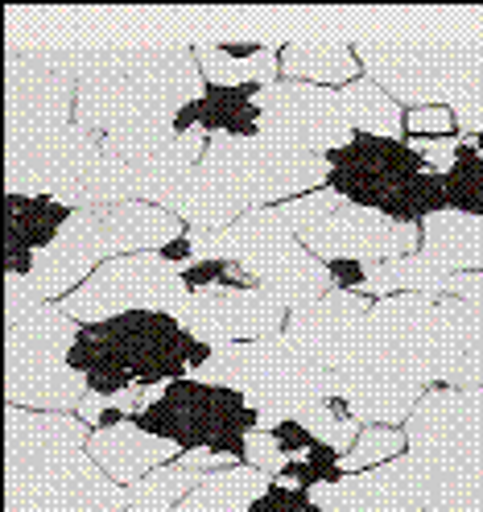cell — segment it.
Returning a JSON list of instances; mask_svg holds the SVG:
<instances>
[{
    "label": "cell",
    "mask_w": 483,
    "mask_h": 512,
    "mask_svg": "<svg viewBox=\"0 0 483 512\" xmlns=\"http://www.w3.org/2000/svg\"><path fill=\"white\" fill-rule=\"evenodd\" d=\"M331 182V162L269 137H211L178 211L190 228H228L256 207L302 199Z\"/></svg>",
    "instance_id": "1"
},
{
    "label": "cell",
    "mask_w": 483,
    "mask_h": 512,
    "mask_svg": "<svg viewBox=\"0 0 483 512\" xmlns=\"http://www.w3.org/2000/svg\"><path fill=\"white\" fill-rule=\"evenodd\" d=\"M67 360L87 376V393L120 397L137 384L182 380L190 372V331L170 310H128L83 327Z\"/></svg>",
    "instance_id": "2"
},
{
    "label": "cell",
    "mask_w": 483,
    "mask_h": 512,
    "mask_svg": "<svg viewBox=\"0 0 483 512\" xmlns=\"http://www.w3.org/2000/svg\"><path fill=\"white\" fill-rule=\"evenodd\" d=\"M178 236H182V219L153 203L75 211L62 236L46 252H38L29 281L38 285L46 302H62L100 265L133 252H161Z\"/></svg>",
    "instance_id": "3"
},
{
    "label": "cell",
    "mask_w": 483,
    "mask_h": 512,
    "mask_svg": "<svg viewBox=\"0 0 483 512\" xmlns=\"http://www.w3.org/2000/svg\"><path fill=\"white\" fill-rule=\"evenodd\" d=\"M331 190L339 199L380 211L397 223H426L446 211V182L401 137L356 133L331 157Z\"/></svg>",
    "instance_id": "4"
},
{
    "label": "cell",
    "mask_w": 483,
    "mask_h": 512,
    "mask_svg": "<svg viewBox=\"0 0 483 512\" xmlns=\"http://www.w3.org/2000/svg\"><path fill=\"white\" fill-rule=\"evenodd\" d=\"M190 376L244 393V401L261 413V430L294 422L306 405L322 401L331 389V368L314 364L285 331L252 343L215 347V356Z\"/></svg>",
    "instance_id": "5"
},
{
    "label": "cell",
    "mask_w": 483,
    "mask_h": 512,
    "mask_svg": "<svg viewBox=\"0 0 483 512\" xmlns=\"http://www.w3.org/2000/svg\"><path fill=\"white\" fill-rule=\"evenodd\" d=\"M137 426L182 446V451H215L232 463H244L248 434L261 426V413L236 389L182 376L161 389V397L141 413Z\"/></svg>",
    "instance_id": "6"
},
{
    "label": "cell",
    "mask_w": 483,
    "mask_h": 512,
    "mask_svg": "<svg viewBox=\"0 0 483 512\" xmlns=\"http://www.w3.org/2000/svg\"><path fill=\"white\" fill-rule=\"evenodd\" d=\"M356 58L372 83L397 104H450L479 75L483 46L463 42H356Z\"/></svg>",
    "instance_id": "7"
},
{
    "label": "cell",
    "mask_w": 483,
    "mask_h": 512,
    "mask_svg": "<svg viewBox=\"0 0 483 512\" xmlns=\"http://www.w3.org/2000/svg\"><path fill=\"white\" fill-rule=\"evenodd\" d=\"M409 459L434 484L483 471V389L434 384L405 422Z\"/></svg>",
    "instance_id": "8"
},
{
    "label": "cell",
    "mask_w": 483,
    "mask_h": 512,
    "mask_svg": "<svg viewBox=\"0 0 483 512\" xmlns=\"http://www.w3.org/2000/svg\"><path fill=\"white\" fill-rule=\"evenodd\" d=\"M133 504L87 451L5 463V512H120Z\"/></svg>",
    "instance_id": "9"
},
{
    "label": "cell",
    "mask_w": 483,
    "mask_h": 512,
    "mask_svg": "<svg viewBox=\"0 0 483 512\" xmlns=\"http://www.w3.org/2000/svg\"><path fill=\"white\" fill-rule=\"evenodd\" d=\"M190 298L182 269H174L161 252H133V256H116V261L95 269L75 294H67L58 306L67 310L75 323H108L116 314L128 310H170Z\"/></svg>",
    "instance_id": "10"
},
{
    "label": "cell",
    "mask_w": 483,
    "mask_h": 512,
    "mask_svg": "<svg viewBox=\"0 0 483 512\" xmlns=\"http://www.w3.org/2000/svg\"><path fill=\"white\" fill-rule=\"evenodd\" d=\"M256 104H261V137L298 153L331 157L356 137L335 87L277 79L273 87H261Z\"/></svg>",
    "instance_id": "11"
},
{
    "label": "cell",
    "mask_w": 483,
    "mask_h": 512,
    "mask_svg": "<svg viewBox=\"0 0 483 512\" xmlns=\"http://www.w3.org/2000/svg\"><path fill=\"white\" fill-rule=\"evenodd\" d=\"M318 261H364V265H384L409 256L422 248V223H397L380 211L339 203L327 219H318L310 232L298 236Z\"/></svg>",
    "instance_id": "12"
},
{
    "label": "cell",
    "mask_w": 483,
    "mask_h": 512,
    "mask_svg": "<svg viewBox=\"0 0 483 512\" xmlns=\"http://www.w3.org/2000/svg\"><path fill=\"white\" fill-rule=\"evenodd\" d=\"M79 87L9 46L5 58V145L42 141L75 124Z\"/></svg>",
    "instance_id": "13"
},
{
    "label": "cell",
    "mask_w": 483,
    "mask_h": 512,
    "mask_svg": "<svg viewBox=\"0 0 483 512\" xmlns=\"http://www.w3.org/2000/svg\"><path fill=\"white\" fill-rule=\"evenodd\" d=\"M178 323L211 347H228L281 335L289 314L261 290H248V285H211V290L190 294L178 306Z\"/></svg>",
    "instance_id": "14"
},
{
    "label": "cell",
    "mask_w": 483,
    "mask_h": 512,
    "mask_svg": "<svg viewBox=\"0 0 483 512\" xmlns=\"http://www.w3.org/2000/svg\"><path fill=\"white\" fill-rule=\"evenodd\" d=\"M95 149H100V141H95V133H87L83 124H71L42 141L5 145V195L67 203V195L75 190V182Z\"/></svg>",
    "instance_id": "15"
},
{
    "label": "cell",
    "mask_w": 483,
    "mask_h": 512,
    "mask_svg": "<svg viewBox=\"0 0 483 512\" xmlns=\"http://www.w3.org/2000/svg\"><path fill=\"white\" fill-rule=\"evenodd\" d=\"M434 496V479L409 455L380 463L372 471H351L339 484L314 488L322 512H426Z\"/></svg>",
    "instance_id": "16"
},
{
    "label": "cell",
    "mask_w": 483,
    "mask_h": 512,
    "mask_svg": "<svg viewBox=\"0 0 483 512\" xmlns=\"http://www.w3.org/2000/svg\"><path fill=\"white\" fill-rule=\"evenodd\" d=\"M71 347H25L5 343V401L21 409L79 413L87 376L71 368Z\"/></svg>",
    "instance_id": "17"
},
{
    "label": "cell",
    "mask_w": 483,
    "mask_h": 512,
    "mask_svg": "<svg viewBox=\"0 0 483 512\" xmlns=\"http://www.w3.org/2000/svg\"><path fill=\"white\" fill-rule=\"evenodd\" d=\"M240 269L256 281V290L273 298L285 314L314 306L322 294H331V269L327 261L302 244V240H281L273 248H261L240 261Z\"/></svg>",
    "instance_id": "18"
},
{
    "label": "cell",
    "mask_w": 483,
    "mask_h": 512,
    "mask_svg": "<svg viewBox=\"0 0 483 512\" xmlns=\"http://www.w3.org/2000/svg\"><path fill=\"white\" fill-rule=\"evenodd\" d=\"M91 426L79 413H54V409H21L5 405V463L29 459H54L87 451Z\"/></svg>",
    "instance_id": "19"
},
{
    "label": "cell",
    "mask_w": 483,
    "mask_h": 512,
    "mask_svg": "<svg viewBox=\"0 0 483 512\" xmlns=\"http://www.w3.org/2000/svg\"><path fill=\"white\" fill-rule=\"evenodd\" d=\"M87 455L100 463V471L108 479H116V484H124V488H133L137 479H145L149 471L166 467V463H178L182 446L141 430L137 422H128V426H116V430H91Z\"/></svg>",
    "instance_id": "20"
},
{
    "label": "cell",
    "mask_w": 483,
    "mask_h": 512,
    "mask_svg": "<svg viewBox=\"0 0 483 512\" xmlns=\"http://www.w3.org/2000/svg\"><path fill=\"white\" fill-rule=\"evenodd\" d=\"M75 207L58 199H29V195H5V248H9V273L29 277L38 252H46L62 228L71 223Z\"/></svg>",
    "instance_id": "21"
},
{
    "label": "cell",
    "mask_w": 483,
    "mask_h": 512,
    "mask_svg": "<svg viewBox=\"0 0 483 512\" xmlns=\"http://www.w3.org/2000/svg\"><path fill=\"white\" fill-rule=\"evenodd\" d=\"M203 153H207V133H186V137H174L161 153H153L149 162L133 166L137 170V203H153V207H166L178 215L190 195V182L199 174Z\"/></svg>",
    "instance_id": "22"
},
{
    "label": "cell",
    "mask_w": 483,
    "mask_h": 512,
    "mask_svg": "<svg viewBox=\"0 0 483 512\" xmlns=\"http://www.w3.org/2000/svg\"><path fill=\"white\" fill-rule=\"evenodd\" d=\"M327 393L343 397L347 409L356 413V422L364 426H405L417 401L426 397L422 384H405L389 376H347V372H331Z\"/></svg>",
    "instance_id": "23"
},
{
    "label": "cell",
    "mask_w": 483,
    "mask_h": 512,
    "mask_svg": "<svg viewBox=\"0 0 483 512\" xmlns=\"http://www.w3.org/2000/svg\"><path fill=\"white\" fill-rule=\"evenodd\" d=\"M360 58L356 46L335 42V38H298L281 46V75L294 83H314V87H347L360 79Z\"/></svg>",
    "instance_id": "24"
},
{
    "label": "cell",
    "mask_w": 483,
    "mask_h": 512,
    "mask_svg": "<svg viewBox=\"0 0 483 512\" xmlns=\"http://www.w3.org/2000/svg\"><path fill=\"white\" fill-rule=\"evenodd\" d=\"M422 252L446 273H475L483 269V215L438 211L422 223Z\"/></svg>",
    "instance_id": "25"
},
{
    "label": "cell",
    "mask_w": 483,
    "mask_h": 512,
    "mask_svg": "<svg viewBox=\"0 0 483 512\" xmlns=\"http://www.w3.org/2000/svg\"><path fill=\"white\" fill-rule=\"evenodd\" d=\"M261 87H207L199 100V133L207 137H261Z\"/></svg>",
    "instance_id": "26"
},
{
    "label": "cell",
    "mask_w": 483,
    "mask_h": 512,
    "mask_svg": "<svg viewBox=\"0 0 483 512\" xmlns=\"http://www.w3.org/2000/svg\"><path fill=\"white\" fill-rule=\"evenodd\" d=\"M199 71L207 87H273L281 75V46L269 42L261 54L252 58H232L219 42H203L195 50Z\"/></svg>",
    "instance_id": "27"
},
{
    "label": "cell",
    "mask_w": 483,
    "mask_h": 512,
    "mask_svg": "<svg viewBox=\"0 0 483 512\" xmlns=\"http://www.w3.org/2000/svg\"><path fill=\"white\" fill-rule=\"evenodd\" d=\"M339 100H343V112H347V120H351V128H356V133H368V137H397L401 128H405L401 104H397L380 83H372L368 75L356 79V83H347V87L339 91Z\"/></svg>",
    "instance_id": "28"
},
{
    "label": "cell",
    "mask_w": 483,
    "mask_h": 512,
    "mask_svg": "<svg viewBox=\"0 0 483 512\" xmlns=\"http://www.w3.org/2000/svg\"><path fill=\"white\" fill-rule=\"evenodd\" d=\"M174 116H178V108H161V112L137 116V120L112 128V133H104L100 145H104V153L120 157V162L141 166V162H149L153 153H161V149H166L178 137L174 133Z\"/></svg>",
    "instance_id": "29"
},
{
    "label": "cell",
    "mask_w": 483,
    "mask_h": 512,
    "mask_svg": "<svg viewBox=\"0 0 483 512\" xmlns=\"http://www.w3.org/2000/svg\"><path fill=\"white\" fill-rule=\"evenodd\" d=\"M298 422L318 438V442H327L331 451L343 459L351 446H356V438L368 430L364 422H356V413L347 409V401L343 397H335V393H327L322 401H314V405H306L302 413H298Z\"/></svg>",
    "instance_id": "30"
},
{
    "label": "cell",
    "mask_w": 483,
    "mask_h": 512,
    "mask_svg": "<svg viewBox=\"0 0 483 512\" xmlns=\"http://www.w3.org/2000/svg\"><path fill=\"white\" fill-rule=\"evenodd\" d=\"M199 484H203V471H190V467H182V463H166V467L149 471L145 479H137V484L128 488V496H133L137 508L174 512Z\"/></svg>",
    "instance_id": "31"
},
{
    "label": "cell",
    "mask_w": 483,
    "mask_h": 512,
    "mask_svg": "<svg viewBox=\"0 0 483 512\" xmlns=\"http://www.w3.org/2000/svg\"><path fill=\"white\" fill-rule=\"evenodd\" d=\"M446 182V207L463 215H483V153L471 141H459L455 166L442 174Z\"/></svg>",
    "instance_id": "32"
},
{
    "label": "cell",
    "mask_w": 483,
    "mask_h": 512,
    "mask_svg": "<svg viewBox=\"0 0 483 512\" xmlns=\"http://www.w3.org/2000/svg\"><path fill=\"white\" fill-rule=\"evenodd\" d=\"M401 455H409V438H405L401 426H368L339 463L351 475V471H372L380 463H393Z\"/></svg>",
    "instance_id": "33"
},
{
    "label": "cell",
    "mask_w": 483,
    "mask_h": 512,
    "mask_svg": "<svg viewBox=\"0 0 483 512\" xmlns=\"http://www.w3.org/2000/svg\"><path fill=\"white\" fill-rule=\"evenodd\" d=\"M426 512H483V471L455 475L434 484L430 508Z\"/></svg>",
    "instance_id": "34"
},
{
    "label": "cell",
    "mask_w": 483,
    "mask_h": 512,
    "mask_svg": "<svg viewBox=\"0 0 483 512\" xmlns=\"http://www.w3.org/2000/svg\"><path fill=\"white\" fill-rule=\"evenodd\" d=\"M252 512H322V504L314 500L310 488H294V484H281V479H273L269 492L252 504Z\"/></svg>",
    "instance_id": "35"
},
{
    "label": "cell",
    "mask_w": 483,
    "mask_h": 512,
    "mask_svg": "<svg viewBox=\"0 0 483 512\" xmlns=\"http://www.w3.org/2000/svg\"><path fill=\"white\" fill-rule=\"evenodd\" d=\"M38 306H46V298H42V290L29 277H5V327H13V323H21V318H29Z\"/></svg>",
    "instance_id": "36"
},
{
    "label": "cell",
    "mask_w": 483,
    "mask_h": 512,
    "mask_svg": "<svg viewBox=\"0 0 483 512\" xmlns=\"http://www.w3.org/2000/svg\"><path fill=\"white\" fill-rule=\"evenodd\" d=\"M244 463L277 479V475L285 471V463H289V459H285V451L277 446L273 430H261V426H256V430L248 434V446H244Z\"/></svg>",
    "instance_id": "37"
},
{
    "label": "cell",
    "mask_w": 483,
    "mask_h": 512,
    "mask_svg": "<svg viewBox=\"0 0 483 512\" xmlns=\"http://www.w3.org/2000/svg\"><path fill=\"white\" fill-rule=\"evenodd\" d=\"M405 128L413 137H455V112L450 104H430V108H409Z\"/></svg>",
    "instance_id": "38"
},
{
    "label": "cell",
    "mask_w": 483,
    "mask_h": 512,
    "mask_svg": "<svg viewBox=\"0 0 483 512\" xmlns=\"http://www.w3.org/2000/svg\"><path fill=\"white\" fill-rule=\"evenodd\" d=\"M409 145L434 174H446L450 166H455V157H459V137H413Z\"/></svg>",
    "instance_id": "39"
},
{
    "label": "cell",
    "mask_w": 483,
    "mask_h": 512,
    "mask_svg": "<svg viewBox=\"0 0 483 512\" xmlns=\"http://www.w3.org/2000/svg\"><path fill=\"white\" fill-rule=\"evenodd\" d=\"M273 438H277V446L285 451V459H302V455H310V446L318 442L298 418L294 422H281V426H273Z\"/></svg>",
    "instance_id": "40"
},
{
    "label": "cell",
    "mask_w": 483,
    "mask_h": 512,
    "mask_svg": "<svg viewBox=\"0 0 483 512\" xmlns=\"http://www.w3.org/2000/svg\"><path fill=\"white\" fill-rule=\"evenodd\" d=\"M228 265H232V261H195V265H186V269H182L186 290H190V294L211 290V285H219L223 277H228Z\"/></svg>",
    "instance_id": "41"
},
{
    "label": "cell",
    "mask_w": 483,
    "mask_h": 512,
    "mask_svg": "<svg viewBox=\"0 0 483 512\" xmlns=\"http://www.w3.org/2000/svg\"><path fill=\"white\" fill-rule=\"evenodd\" d=\"M331 285L347 294H364V281H368V265L364 261H331Z\"/></svg>",
    "instance_id": "42"
},
{
    "label": "cell",
    "mask_w": 483,
    "mask_h": 512,
    "mask_svg": "<svg viewBox=\"0 0 483 512\" xmlns=\"http://www.w3.org/2000/svg\"><path fill=\"white\" fill-rule=\"evenodd\" d=\"M446 298H483V269L475 273H450L442 285Z\"/></svg>",
    "instance_id": "43"
},
{
    "label": "cell",
    "mask_w": 483,
    "mask_h": 512,
    "mask_svg": "<svg viewBox=\"0 0 483 512\" xmlns=\"http://www.w3.org/2000/svg\"><path fill=\"white\" fill-rule=\"evenodd\" d=\"M450 384H467V389H483V347L467 351V356L459 360L455 376H450Z\"/></svg>",
    "instance_id": "44"
},
{
    "label": "cell",
    "mask_w": 483,
    "mask_h": 512,
    "mask_svg": "<svg viewBox=\"0 0 483 512\" xmlns=\"http://www.w3.org/2000/svg\"><path fill=\"white\" fill-rule=\"evenodd\" d=\"M161 256L174 265V269H186V265H195V248H190V236L182 232L178 240H170L166 248H161Z\"/></svg>",
    "instance_id": "45"
},
{
    "label": "cell",
    "mask_w": 483,
    "mask_h": 512,
    "mask_svg": "<svg viewBox=\"0 0 483 512\" xmlns=\"http://www.w3.org/2000/svg\"><path fill=\"white\" fill-rule=\"evenodd\" d=\"M174 133H178V137L199 133V100H195V104H186V108H178V116H174Z\"/></svg>",
    "instance_id": "46"
},
{
    "label": "cell",
    "mask_w": 483,
    "mask_h": 512,
    "mask_svg": "<svg viewBox=\"0 0 483 512\" xmlns=\"http://www.w3.org/2000/svg\"><path fill=\"white\" fill-rule=\"evenodd\" d=\"M471 145H475V153H483V133H475V137H471Z\"/></svg>",
    "instance_id": "47"
},
{
    "label": "cell",
    "mask_w": 483,
    "mask_h": 512,
    "mask_svg": "<svg viewBox=\"0 0 483 512\" xmlns=\"http://www.w3.org/2000/svg\"><path fill=\"white\" fill-rule=\"evenodd\" d=\"M120 512H157V508H137V504H128V508H120Z\"/></svg>",
    "instance_id": "48"
}]
</instances>
